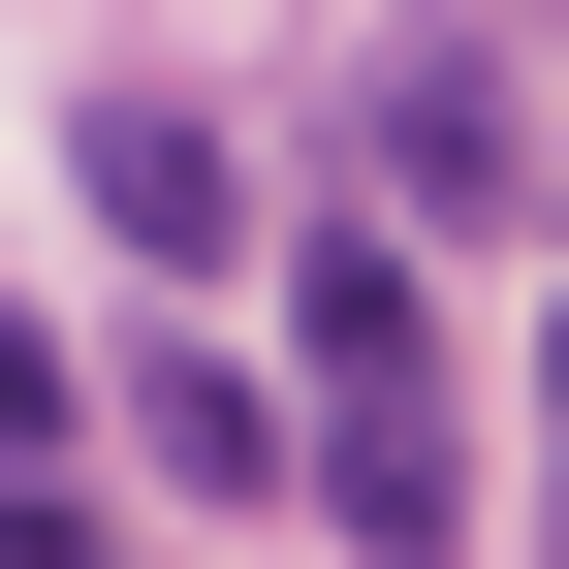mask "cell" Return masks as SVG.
I'll return each instance as SVG.
<instances>
[{
  "instance_id": "6da1fadb",
  "label": "cell",
  "mask_w": 569,
  "mask_h": 569,
  "mask_svg": "<svg viewBox=\"0 0 569 569\" xmlns=\"http://www.w3.org/2000/svg\"><path fill=\"white\" fill-rule=\"evenodd\" d=\"M284 380H317V507L380 569L475 538V443H443V284H411V222H317L284 253Z\"/></svg>"
},
{
  "instance_id": "7a4b0ae2",
  "label": "cell",
  "mask_w": 569,
  "mask_h": 569,
  "mask_svg": "<svg viewBox=\"0 0 569 569\" xmlns=\"http://www.w3.org/2000/svg\"><path fill=\"white\" fill-rule=\"evenodd\" d=\"M63 190H96L159 284H222V253H253V159H222V96H96V127H63Z\"/></svg>"
},
{
  "instance_id": "3957f363",
  "label": "cell",
  "mask_w": 569,
  "mask_h": 569,
  "mask_svg": "<svg viewBox=\"0 0 569 569\" xmlns=\"http://www.w3.org/2000/svg\"><path fill=\"white\" fill-rule=\"evenodd\" d=\"M348 159H380V222H507V63H380Z\"/></svg>"
},
{
  "instance_id": "277c9868",
  "label": "cell",
  "mask_w": 569,
  "mask_h": 569,
  "mask_svg": "<svg viewBox=\"0 0 569 569\" xmlns=\"http://www.w3.org/2000/svg\"><path fill=\"white\" fill-rule=\"evenodd\" d=\"M159 475L253 507V475H317V411H253V348H159Z\"/></svg>"
},
{
  "instance_id": "5b68a950",
  "label": "cell",
  "mask_w": 569,
  "mask_h": 569,
  "mask_svg": "<svg viewBox=\"0 0 569 569\" xmlns=\"http://www.w3.org/2000/svg\"><path fill=\"white\" fill-rule=\"evenodd\" d=\"M0 475H63V317H0Z\"/></svg>"
}]
</instances>
